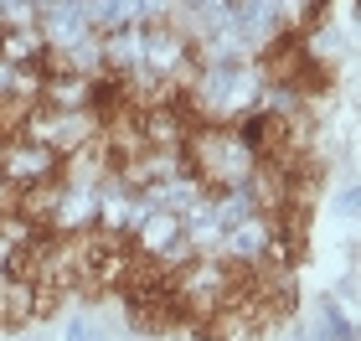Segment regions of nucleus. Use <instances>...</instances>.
I'll return each instance as SVG.
<instances>
[{"instance_id": "f257e3e1", "label": "nucleus", "mask_w": 361, "mask_h": 341, "mask_svg": "<svg viewBox=\"0 0 361 341\" xmlns=\"http://www.w3.org/2000/svg\"><path fill=\"white\" fill-rule=\"evenodd\" d=\"M145 243H150V249L180 243V217L176 213H145Z\"/></svg>"}, {"instance_id": "f03ea898", "label": "nucleus", "mask_w": 361, "mask_h": 341, "mask_svg": "<svg viewBox=\"0 0 361 341\" xmlns=\"http://www.w3.org/2000/svg\"><path fill=\"white\" fill-rule=\"evenodd\" d=\"M52 171V150H42V145H31V150H16L11 155V176H21V181H31V176H47Z\"/></svg>"}]
</instances>
